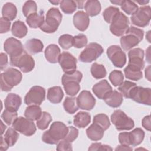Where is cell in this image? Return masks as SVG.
<instances>
[{"label":"cell","instance_id":"6da1fadb","mask_svg":"<svg viewBox=\"0 0 151 151\" xmlns=\"http://www.w3.org/2000/svg\"><path fill=\"white\" fill-rule=\"evenodd\" d=\"M68 131V127L66 125L59 121L54 122L50 129L44 132L42 140L47 144L55 145L60 140L64 139Z\"/></svg>","mask_w":151,"mask_h":151},{"label":"cell","instance_id":"7a4b0ae2","mask_svg":"<svg viewBox=\"0 0 151 151\" xmlns=\"http://www.w3.org/2000/svg\"><path fill=\"white\" fill-rule=\"evenodd\" d=\"M125 35L120 38V45L124 51H128L137 46L143 40V30L134 27H130L127 31Z\"/></svg>","mask_w":151,"mask_h":151},{"label":"cell","instance_id":"3957f363","mask_svg":"<svg viewBox=\"0 0 151 151\" xmlns=\"http://www.w3.org/2000/svg\"><path fill=\"white\" fill-rule=\"evenodd\" d=\"M21 73L14 68H8L1 74V88L3 91H9L22 80Z\"/></svg>","mask_w":151,"mask_h":151},{"label":"cell","instance_id":"277c9868","mask_svg":"<svg viewBox=\"0 0 151 151\" xmlns=\"http://www.w3.org/2000/svg\"><path fill=\"white\" fill-rule=\"evenodd\" d=\"M62 17V14L58 8H50L46 14V18L40 27V29L47 33L55 32L61 22Z\"/></svg>","mask_w":151,"mask_h":151},{"label":"cell","instance_id":"5b68a950","mask_svg":"<svg viewBox=\"0 0 151 151\" xmlns=\"http://www.w3.org/2000/svg\"><path fill=\"white\" fill-rule=\"evenodd\" d=\"M111 121L118 130H129L134 126V121L121 110H116L111 115Z\"/></svg>","mask_w":151,"mask_h":151},{"label":"cell","instance_id":"8992f818","mask_svg":"<svg viewBox=\"0 0 151 151\" xmlns=\"http://www.w3.org/2000/svg\"><path fill=\"white\" fill-rule=\"evenodd\" d=\"M10 64L12 66L19 67L23 73L31 71L35 66L33 58L26 51L17 57H10Z\"/></svg>","mask_w":151,"mask_h":151},{"label":"cell","instance_id":"52a82bcc","mask_svg":"<svg viewBox=\"0 0 151 151\" xmlns=\"http://www.w3.org/2000/svg\"><path fill=\"white\" fill-rule=\"evenodd\" d=\"M103 52V48L96 42L88 44L79 55V60L83 63H91L97 60Z\"/></svg>","mask_w":151,"mask_h":151},{"label":"cell","instance_id":"ba28073f","mask_svg":"<svg viewBox=\"0 0 151 151\" xmlns=\"http://www.w3.org/2000/svg\"><path fill=\"white\" fill-rule=\"evenodd\" d=\"M129 25V18L123 13L120 12L111 22L110 30L116 36H123L128 30Z\"/></svg>","mask_w":151,"mask_h":151},{"label":"cell","instance_id":"9c48e42d","mask_svg":"<svg viewBox=\"0 0 151 151\" xmlns=\"http://www.w3.org/2000/svg\"><path fill=\"white\" fill-rule=\"evenodd\" d=\"M151 18V8L149 5L140 7L131 16L130 19L132 24L145 27L149 25Z\"/></svg>","mask_w":151,"mask_h":151},{"label":"cell","instance_id":"30bf717a","mask_svg":"<svg viewBox=\"0 0 151 151\" xmlns=\"http://www.w3.org/2000/svg\"><path fill=\"white\" fill-rule=\"evenodd\" d=\"M45 90L38 86L32 87L24 97V102L27 105H40L44 100Z\"/></svg>","mask_w":151,"mask_h":151},{"label":"cell","instance_id":"8fae6325","mask_svg":"<svg viewBox=\"0 0 151 151\" xmlns=\"http://www.w3.org/2000/svg\"><path fill=\"white\" fill-rule=\"evenodd\" d=\"M12 127L27 136H31L36 132V126L33 121L23 117H17L12 123Z\"/></svg>","mask_w":151,"mask_h":151},{"label":"cell","instance_id":"7c38bea8","mask_svg":"<svg viewBox=\"0 0 151 151\" xmlns=\"http://www.w3.org/2000/svg\"><path fill=\"white\" fill-rule=\"evenodd\" d=\"M129 98L137 103L150 106L151 104V89L136 86L131 90Z\"/></svg>","mask_w":151,"mask_h":151},{"label":"cell","instance_id":"4fadbf2b","mask_svg":"<svg viewBox=\"0 0 151 151\" xmlns=\"http://www.w3.org/2000/svg\"><path fill=\"white\" fill-rule=\"evenodd\" d=\"M107 55L115 67L122 68L126 64V54L119 45L110 46L107 50Z\"/></svg>","mask_w":151,"mask_h":151},{"label":"cell","instance_id":"5bb4252c","mask_svg":"<svg viewBox=\"0 0 151 151\" xmlns=\"http://www.w3.org/2000/svg\"><path fill=\"white\" fill-rule=\"evenodd\" d=\"M58 63L63 71L71 74L76 71L77 59L68 52H63L59 58Z\"/></svg>","mask_w":151,"mask_h":151},{"label":"cell","instance_id":"9a60e30c","mask_svg":"<svg viewBox=\"0 0 151 151\" xmlns=\"http://www.w3.org/2000/svg\"><path fill=\"white\" fill-rule=\"evenodd\" d=\"M128 57L129 66L141 71L143 69L145 66L143 50L140 48H133L128 52Z\"/></svg>","mask_w":151,"mask_h":151},{"label":"cell","instance_id":"2e32d148","mask_svg":"<svg viewBox=\"0 0 151 151\" xmlns=\"http://www.w3.org/2000/svg\"><path fill=\"white\" fill-rule=\"evenodd\" d=\"M4 48L10 57H17L24 51L21 42L13 37H9L5 40Z\"/></svg>","mask_w":151,"mask_h":151},{"label":"cell","instance_id":"e0dca14e","mask_svg":"<svg viewBox=\"0 0 151 151\" xmlns=\"http://www.w3.org/2000/svg\"><path fill=\"white\" fill-rule=\"evenodd\" d=\"M77 102L81 109L90 110L95 106L96 99L89 91L83 90L77 97Z\"/></svg>","mask_w":151,"mask_h":151},{"label":"cell","instance_id":"ac0fdd59","mask_svg":"<svg viewBox=\"0 0 151 151\" xmlns=\"http://www.w3.org/2000/svg\"><path fill=\"white\" fill-rule=\"evenodd\" d=\"M90 19L88 15L83 11H77L73 16L74 27L81 31H84L89 25Z\"/></svg>","mask_w":151,"mask_h":151},{"label":"cell","instance_id":"d6986e66","mask_svg":"<svg viewBox=\"0 0 151 151\" xmlns=\"http://www.w3.org/2000/svg\"><path fill=\"white\" fill-rule=\"evenodd\" d=\"M92 90L99 99H104L112 91V87L106 80H103L94 84L92 88Z\"/></svg>","mask_w":151,"mask_h":151},{"label":"cell","instance_id":"ffe728a7","mask_svg":"<svg viewBox=\"0 0 151 151\" xmlns=\"http://www.w3.org/2000/svg\"><path fill=\"white\" fill-rule=\"evenodd\" d=\"M21 103V97L14 93L8 94L4 101L5 109L14 111L18 110Z\"/></svg>","mask_w":151,"mask_h":151},{"label":"cell","instance_id":"44dd1931","mask_svg":"<svg viewBox=\"0 0 151 151\" xmlns=\"http://www.w3.org/2000/svg\"><path fill=\"white\" fill-rule=\"evenodd\" d=\"M44 54L46 60L49 63L54 64L58 62L61 51L57 45L50 44L45 48Z\"/></svg>","mask_w":151,"mask_h":151},{"label":"cell","instance_id":"7402d4cb","mask_svg":"<svg viewBox=\"0 0 151 151\" xmlns=\"http://www.w3.org/2000/svg\"><path fill=\"white\" fill-rule=\"evenodd\" d=\"M105 103L110 107L116 108L119 107L123 102V96L116 90H112L103 99Z\"/></svg>","mask_w":151,"mask_h":151},{"label":"cell","instance_id":"603a6c76","mask_svg":"<svg viewBox=\"0 0 151 151\" xmlns=\"http://www.w3.org/2000/svg\"><path fill=\"white\" fill-rule=\"evenodd\" d=\"M104 130L96 123L91 124L87 129L86 134L87 137L93 141H98L102 139Z\"/></svg>","mask_w":151,"mask_h":151},{"label":"cell","instance_id":"cb8c5ba5","mask_svg":"<svg viewBox=\"0 0 151 151\" xmlns=\"http://www.w3.org/2000/svg\"><path fill=\"white\" fill-rule=\"evenodd\" d=\"M44 45L42 41L36 38L28 40L25 44V50L30 54L39 53L42 51Z\"/></svg>","mask_w":151,"mask_h":151},{"label":"cell","instance_id":"d4e9b609","mask_svg":"<svg viewBox=\"0 0 151 151\" xmlns=\"http://www.w3.org/2000/svg\"><path fill=\"white\" fill-rule=\"evenodd\" d=\"M64 97V93L60 86L50 87L47 92V99L52 103L57 104L61 101Z\"/></svg>","mask_w":151,"mask_h":151},{"label":"cell","instance_id":"484cf974","mask_svg":"<svg viewBox=\"0 0 151 151\" xmlns=\"http://www.w3.org/2000/svg\"><path fill=\"white\" fill-rule=\"evenodd\" d=\"M91 116L85 111H80L74 117L73 123L74 126L79 128H84L90 123Z\"/></svg>","mask_w":151,"mask_h":151},{"label":"cell","instance_id":"4316f807","mask_svg":"<svg viewBox=\"0 0 151 151\" xmlns=\"http://www.w3.org/2000/svg\"><path fill=\"white\" fill-rule=\"evenodd\" d=\"M44 16L43 12L34 13L27 17L26 22L29 27L32 28H37L41 27L44 22Z\"/></svg>","mask_w":151,"mask_h":151},{"label":"cell","instance_id":"83f0119b","mask_svg":"<svg viewBox=\"0 0 151 151\" xmlns=\"http://www.w3.org/2000/svg\"><path fill=\"white\" fill-rule=\"evenodd\" d=\"M84 8L88 17H94L100 13L101 7L99 1L90 0L86 2Z\"/></svg>","mask_w":151,"mask_h":151},{"label":"cell","instance_id":"f1b7e54d","mask_svg":"<svg viewBox=\"0 0 151 151\" xmlns=\"http://www.w3.org/2000/svg\"><path fill=\"white\" fill-rule=\"evenodd\" d=\"M41 107L38 105H30L27 107L24 112L25 117L31 121L37 120L42 114Z\"/></svg>","mask_w":151,"mask_h":151},{"label":"cell","instance_id":"f546056e","mask_svg":"<svg viewBox=\"0 0 151 151\" xmlns=\"http://www.w3.org/2000/svg\"><path fill=\"white\" fill-rule=\"evenodd\" d=\"M17 14V9L15 5L11 2L5 4L2 9V17L9 21L14 20Z\"/></svg>","mask_w":151,"mask_h":151},{"label":"cell","instance_id":"4dcf8cb0","mask_svg":"<svg viewBox=\"0 0 151 151\" xmlns=\"http://www.w3.org/2000/svg\"><path fill=\"white\" fill-rule=\"evenodd\" d=\"M11 32L14 36L21 38L27 35L28 29L24 22L21 21H17L12 24Z\"/></svg>","mask_w":151,"mask_h":151},{"label":"cell","instance_id":"1f68e13d","mask_svg":"<svg viewBox=\"0 0 151 151\" xmlns=\"http://www.w3.org/2000/svg\"><path fill=\"white\" fill-rule=\"evenodd\" d=\"M130 145L136 146L140 145L144 139L145 132L141 128H136L129 132Z\"/></svg>","mask_w":151,"mask_h":151},{"label":"cell","instance_id":"d6a6232c","mask_svg":"<svg viewBox=\"0 0 151 151\" xmlns=\"http://www.w3.org/2000/svg\"><path fill=\"white\" fill-rule=\"evenodd\" d=\"M63 107L65 111L69 114H73L78 110L77 98L74 97H67L63 103Z\"/></svg>","mask_w":151,"mask_h":151},{"label":"cell","instance_id":"836d02e7","mask_svg":"<svg viewBox=\"0 0 151 151\" xmlns=\"http://www.w3.org/2000/svg\"><path fill=\"white\" fill-rule=\"evenodd\" d=\"M90 71L93 77L96 79L103 78L105 77L107 74V71L104 66L97 63H94L91 65Z\"/></svg>","mask_w":151,"mask_h":151},{"label":"cell","instance_id":"e575fe53","mask_svg":"<svg viewBox=\"0 0 151 151\" xmlns=\"http://www.w3.org/2000/svg\"><path fill=\"white\" fill-rule=\"evenodd\" d=\"M66 94L68 96H76L80 90L79 83L75 81H69L63 84Z\"/></svg>","mask_w":151,"mask_h":151},{"label":"cell","instance_id":"d590c367","mask_svg":"<svg viewBox=\"0 0 151 151\" xmlns=\"http://www.w3.org/2000/svg\"><path fill=\"white\" fill-rule=\"evenodd\" d=\"M124 73L126 78L134 81H138L143 77L141 70L132 68L129 65L124 69Z\"/></svg>","mask_w":151,"mask_h":151},{"label":"cell","instance_id":"8d00e7d4","mask_svg":"<svg viewBox=\"0 0 151 151\" xmlns=\"http://www.w3.org/2000/svg\"><path fill=\"white\" fill-rule=\"evenodd\" d=\"M93 123L100 126L104 131L110 126V122L108 116L103 113L96 115L93 118Z\"/></svg>","mask_w":151,"mask_h":151},{"label":"cell","instance_id":"74e56055","mask_svg":"<svg viewBox=\"0 0 151 151\" xmlns=\"http://www.w3.org/2000/svg\"><path fill=\"white\" fill-rule=\"evenodd\" d=\"M52 120V117L50 114L46 111H43L41 117L37 120V126L40 130L46 129L50 122Z\"/></svg>","mask_w":151,"mask_h":151},{"label":"cell","instance_id":"f35d334b","mask_svg":"<svg viewBox=\"0 0 151 151\" xmlns=\"http://www.w3.org/2000/svg\"><path fill=\"white\" fill-rule=\"evenodd\" d=\"M19 137V134L17 132V130H15L13 127H9L5 133L4 139L6 142L8 143L9 146H14Z\"/></svg>","mask_w":151,"mask_h":151},{"label":"cell","instance_id":"ab89813d","mask_svg":"<svg viewBox=\"0 0 151 151\" xmlns=\"http://www.w3.org/2000/svg\"><path fill=\"white\" fill-rule=\"evenodd\" d=\"M120 6L122 9L127 15H133L137 9L138 6L133 1L122 0Z\"/></svg>","mask_w":151,"mask_h":151},{"label":"cell","instance_id":"60d3db41","mask_svg":"<svg viewBox=\"0 0 151 151\" xmlns=\"http://www.w3.org/2000/svg\"><path fill=\"white\" fill-rule=\"evenodd\" d=\"M60 8L66 14L73 13L77 8L76 1L72 0H63L60 2Z\"/></svg>","mask_w":151,"mask_h":151},{"label":"cell","instance_id":"b9f144b4","mask_svg":"<svg viewBox=\"0 0 151 151\" xmlns=\"http://www.w3.org/2000/svg\"><path fill=\"white\" fill-rule=\"evenodd\" d=\"M120 12L119 9L114 6H109L103 12V17L106 22L111 24L114 18Z\"/></svg>","mask_w":151,"mask_h":151},{"label":"cell","instance_id":"7bdbcfd3","mask_svg":"<svg viewBox=\"0 0 151 151\" xmlns=\"http://www.w3.org/2000/svg\"><path fill=\"white\" fill-rule=\"evenodd\" d=\"M136 86V84L135 83L126 80L123 81L119 86L118 90L125 98H129V94L131 90Z\"/></svg>","mask_w":151,"mask_h":151},{"label":"cell","instance_id":"ee69618b","mask_svg":"<svg viewBox=\"0 0 151 151\" xmlns=\"http://www.w3.org/2000/svg\"><path fill=\"white\" fill-rule=\"evenodd\" d=\"M109 78L111 84L114 87H117L119 86L123 82L124 76L121 71L115 70L110 73Z\"/></svg>","mask_w":151,"mask_h":151},{"label":"cell","instance_id":"f6af8a7d","mask_svg":"<svg viewBox=\"0 0 151 151\" xmlns=\"http://www.w3.org/2000/svg\"><path fill=\"white\" fill-rule=\"evenodd\" d=\"M37 6L35 1H28L25 2L22 6V13L24 15L28 17L29 15L37 13Z\"/></svg>","mask_w":151,"mask_h":151},{"label":"cell","instance_id":"bcb514c9","mask_svg":"<svg viewBox=\"0 0 151 151\" xmlns=\"http://www.w3.org/2000/svg\"><path fill=\"white\" fill-rule=\"evenodd\" d=\"M73 38L71 35L63 34L58 38V44L62 48L68 50L73 45Z\"/></svg>","mask_w":151,"mask_h":151},{"label":"cell","instance_id":"7dc6e473","mask_svg":"<svg viewBox=\"0 0 151 151\" xmlns=\"http://www.w3.org/2000/svg\"><path fill=\"white\" fill-rule=\"evenodd\" d=\"M83 74L79 71H76L71 74L64 73L61 78L62 84L69 81H75L78 83H80L82 79Z\"/></svg>","mask_w":151,"mask_h":151},{"label":"cell","instance_id":"c3c4849f","mask_svg":"<svg viewBox=\"0 0 151 151\" xmlns=\"http://www.w3.org/2000/svg\"><path fill=\"white\" fill-rule=\"evenodd\" d=\"M17 116L18 114L17 111L5 109L1 115V118L8 125H11L17 118Z\"/></svg>","mask_w":151,"mask_h":151},{"label":"cell","instance_id":"681fc988","mask_svg":"<svg viewBox=\"0 0 151 151\" xmlns=\"http://www.w3.org/2000/svg\"><path fill=\"white\" fill-rule=\"evenodd\" d=\"M87 44V38L83 34L76 35L73 38V46L77 48H81Z\"/></svg>","mask_w":151,"mask_h":151},{"label":"cell","instance_id":"f907efd6","mask_svg":"<svg viewBox=\"0 0 151 151\" xmlns=\"http://www.w3.org/2000/svg\"><path fill=\"white\" fill-rule=\"evenodd\" d=\"M68 127V133L63 140L71 143L73 141H74L78 137V130L77 129H76V127H74L73 126H69Z\"/></svg>","mask_w":151,"mask_h":151},{"label":"cell","instance_id":"816d5d0a","mask_svg":"<svg viewBox=\"0 0 151 151\" xmlns=\"http://www.w3.org/2000/svg\"><path fill=\"white\" fill-rule=\"evenodd\" d=\"M112 148L106 145H102L101 143H93L88 148V150H112Z\"/></svg>","mask_w":151,"mask_h":151},{"label":"cell","instance_id":"f5cc1de1","mask_svg":"<svg viewBox=\"0 0 151 151\" xmlns=\"http://www.w3.org/2000/svg\"><path fill=\"white\" fill-rule=\"evenodd\" d=\"M56 149H57V150H58V151L72 150L73 148H72L71 143L67 142L63 139V140L60 141L57 143Z\"/></svg>","mask_w":151,"mask_h":151},{"label":"cell","instance_id":"db71d44e","mask_svg":"<svg viewBox=\"0 0 151 151\" xmlns=\"http://www.w3.org/2000/svg\"><path fill=\"white\" fill-rule=\"evenodd\" d=\"M11 22L9 20L3 17L0 19V32L1 34L6 33L10 29Z\"/></svg>","mask_w":151,"mask_h":151},{"label":"cell","instance_id":"11a10c76","mask_svg":"<svg viewBox=\"0 0 151 151\" xmlns=\"http://www.w3.org/2000/svg\"><path fill=\"white\" fill-rule=\"evenodd\" d=\"M119 141L121 145H130L129 132H122L119 134Z\"/></svg>","mask_w":151,"mask_h":151},{"label":"cell","instance_id":"9f6ffc18","mask_svg":"<svg viewBox=\"0 0 151 151\" xmlns=\"http://www.w3.org/2000/svg\"><path fill=\"white\" fill-rule=\"evenodd\" d=\"M142 124L143 127L148 131L150 130V116L148 115L145 116L142 121Z\"/></svg>","mask_w":151,"mask_h":151},{"label":"cell","instance_id":"6f0895ef","mask_svg":"<svg viewBox=\"0 0 151 151\" xmlns=\"http://www.w3.org/2000/svg\"><path fill=\"white\" fill-rule=\"evenodd\" d=\"M1 70H3L8 64V56L6 54L1 53Z\"/></svg>","mask_w":151,"mask_h":151},{"label":"cell","instance_id":"680465c9","mask_svg":"<svg viewBox=\"0 0 151 151\" xmlns=\"http://www.w3.org/2000/svg\"><path fill=\"white\" fill-rule=\"evenodd\" d=\"M9 147V145L5 140L4 137L1 136V142H0V150H1V151L6 150L8 149Z\"/></svg>","mask_w":151,"mask_h":151},{"label":"cell","instance_id":"91938a15","mask_svg":"<svg viewBox=\"0 0 151 151\" xmlns=\"http://www.w3.org/2000/svg\"><path fill=\"white\" fill-rule=\"evenodd\" d=\"M133 149L132 147H130L129 146L127 145H121L118 146L116 149L115 150H132Z\"/></svg>","mask_w":151,"mask_h":151},{"label":"cell","instance_id":"94428289","mask_svg":"<svg viewBox=\"0 0 151 151\" xmlns=\"http://www.w3.org/2000/svg\"><path fill=\"white\" fill-rule=\"evenodd\" d=\"M150 66L149 65L146 69H145V77L149 81H150Z\"/></svg>","mask_w":151,"mask_h":151},{"label":"cell","instance_id":"6125c7cd","mask_svg":"<svg viewBox=\"0 0 151 151\" xmlns=\"http://www.w3.org/2000/svg\"><path fill=\"white\" fill-rule=\"evenodd\" d=\"M86 2V1H76V3L77 4V6H78V8L82 9L85 6V5H84V4H85Z\"/></svg>","mask_w":151,"mask_h":151},{"label":"cell","instance_id":"be15d7a7","mask_svg":"<svg viewBox=\"0 0 151 151\" xmlns=\"http://www.w3.org/2000/svg\"><path fill=\"white\" fill-rule=\"evenodd\" d=\"M1 134H2L4 132V130L6 129V126L3 124V122L2 120H1Z\"/></svg>","mask_w":151,"mask_h":151},{"label":"cell","instance_id":"e7e4bbea","mask_svg":"<svg viewBox=\"0 0 151 151\" xmlns=\"http://www.w3.org/2000/svg\"><path fill=\"white\" fill-rule=\"evenodd\" d=\"M137 3H139L140 5H145L149 2V1H137Z\"/></svg>","mask_w":151,"mask_h":151},{"label":"cell","instance_id":"03108f58","mask_svg":"<svg viewBox=\"0 0 151 151\" xmlns=\"http://www.w3.org/2000/svg\"><path fill=\"white\" fill-rule=\"evenodd\" d=\"M60 2H61V1H50V2H51V4L55 5H58Z\"/></svg>","mask_w":151,"mask_h":151}]
</instances>
